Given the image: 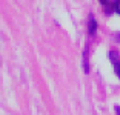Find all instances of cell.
Returning <instances> with one entry per match:
<instances>
[{"label":"cell","instance_id":"obj_1","mask_svg":"<svg viewBox=\"0 0 120 115\" xmlns=\"http://www.w3.org/2000/svg\"><path fill=\"white\" fill-rule=\"evenodd\" d=\"M108 57H109L111 63H112L114 66V72H116V75L120 78V55L117 51H109L108 52Z\"/></svg>","mask_w":120,"mask_h":115},{"label":"cell","instance_id":"obj_2","mask_svg":"<svg viewBox=\"0 0 120 115\" xmlns=\"http://www.w3.org/2000/svg\"><path fill=\"white\" fill-rule=\"evenodd\" d=\"M83 71H85V74L89 72V46L88 45L83 49Z\"/></svg>","mask_w":120,"mask_h":115},{"label":"cell","instance_id":"obj_3","mask_svg":"<svg viewBox=\"0 0 120 115\" xmlns=\"http://www.w3.org/2000/svg\"><path fill=\"white\" fill-rule=\"evenodd\" d=\"M95 31H97V20L91 15V17H89V22H88V32H89V35H94Z\"/></svg>","mask_w":120,"mask_h":115},{"label":"cell","instance_id":"obj_4","mask_svg":"<svg viewBox=\"0 0 120 115\" xmlns=\"http://www.w3.org/2000/svg\"><path fill=\"white\" fill-rule=\"evenodd\" d=\"M114 11H116L117 14H120V0H116V2H114Z\"/></svg>","mask_w":120,"mask_h":115},{"label":"cell","instance_id":"obj_5","mask_svg":"<svg viewBox=\"0 0 120 115\" xmlns=\"http://www.w3.org/2000/svg\"><path fill=\"white\" fill-rule=\"evenodd\" d=\"M100 3L102 5H108V0H100Z\"/></svg>","mask_w":120,"mask_h":115},{"label":"cell","instance_id":"obj_6","mask_svg":"<svg viewBox=\"0 0 120 115\" xmlns=\"http://www.w3.org/2000/svg\"><path fill=\"white\" fill-rule=\"evenodd\" d=\"M116 112H117V114H120V106H116Z\"/></svg>","mask_w":120,"mask_h":115}]
</instances>
